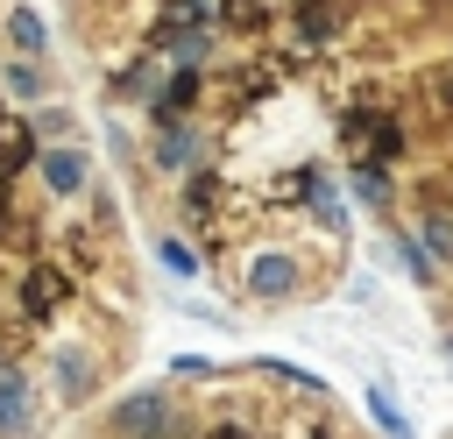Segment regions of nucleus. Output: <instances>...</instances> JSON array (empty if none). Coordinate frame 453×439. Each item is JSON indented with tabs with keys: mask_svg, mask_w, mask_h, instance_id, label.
Instances as JSON below:
<instances>
[{
	"mask_svg": "<svg viewBox=\"0 0 453 439\" xmlns=\"http://www.w3.org/2000/svg\"><path fill=\"white\" fill-rule=\"evenodd\" d=\"M57 340H99L127 361L134 262L106 184L78 205L42 191L28 106L0 85V368H35Z\"/></svg>",
	"mask_w": 453,
	"mask_h": 439,
	"instance_id": "1",
	"label": "nucleus"
},
{
	"mask_svg": "<svg viewBox=\"0 0 453 439\" xmlns=\"http://www.w3.org/2000/svg\"><path fill=\"white\" fill-rule=\"evenodd\" d=\"M149 439H354V425L319 397L311 375L248 368V375H212V389L184 397L177 418Z\"/></svg>",
	"mask_w": 453,
	"mask_h": 439,
	"instance_id": "2",
	"label": "nucleus"
},
{
	"mask_svg": "<svg viewBox=\"0 0 453 439\" xmlns=\"http://www.w3.org/2000/svg\"><path fill=\"white\" fill-rule=\"evenodd\" d=\"M113 368H120L113 347H99V340H57V347L35 354V389H42L50 418H64V411H85L113 382Z\"/></svg>",
	"mask_w": 453,
	"mask_h": 439,
	"instance_id": "3",
	"label": "nucleus"
},
{
	"mask_svg": "<svg viewBox=\"0 0 453 439\" xmlns=\"http://www.w3.org/2000/svg\"><path fill=\"white\" fill-rule=\"evenodd\" d=\"M50 404L35 389V368H0V439H42Z\"/></svg>",
	"mask_w": 453,
	"mask_h": 439,
	"instance_id": "4",
	"label": "nucleus"
},
{
	"mask_svg": "<svg viewBox=\"0 0 453 439\" xmlns=\"http://www.w3.org/2000/svg\"><path fill=\"white\" fill-rule=\"evenodd\" d=\"M0 42L14 57H50V28H42L35 7H0Z\"/></svg>",
	"mask_w": 453,
	"mask_h": 439,
	"instance_id": "5",
	"label": "nucleus"
},
{
	"mask_svg": "<svg viewBox=\"0 0 453 439\" xmlns=\"http://www.w3.org/2000/svg\"><path fill=\"white\" fill-rule=\"evenodd\" d=\"M156 262L170 269V283H198V276H205V255H198V241H191L184 227H163V234H156Z\"/></svg>",
	"mask_w": 453,
	"mask_h": 439,
	"instance_id": "6",
	"label": "nucleus"
},
{
	"mask_svg": "<svg viewBox=\"0 0 453 439\" xmlns=\"http://www.w3.org/2000/svg\"><path fill=\"white\" fill-rule=\"evenodd\" d=\"M368 411H375V425H382L389 439H411V418H403V411H396V404H389L382 389H368Z\"/></svg>",
	"mask_w": 453,
	"mask_h": 439,
	"instance_id": "7",
	"label": "nucleus"
},
{
	"mask_svg": "<svg viewBox=\"0 0 453 439\" xmlns=\"http://www.w3.org/2000/svg\"><path fill=\"white\" fill-rule=\"evenodd\" d=\"M354 439H361V432H354Z\"/></svg>",
	"mask_w": 453,
	"mask_h": 439,
	"instance_id": "8",
	"label": "nucleus"
}]
</instances>
